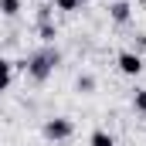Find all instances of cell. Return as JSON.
Masks as SVG:
<instances>
[{"instance_id": "6da1fadb", "label": "cell", "mask_w": 146, "mask_h": 146, "mask_svg": "<svg viewBox=\"0 0 146 146\" xmlns=\"http://www.w3.org/2000/svg\"><path fill=\"white\" fill-rule=\"evenodd\" d=\"M58 65H61V54H58V51L48 44V48H41L37 54H31V61H24L21 68L31 75L34 82H48V78L54 75V68H58Z\"/></svg>"}, {"instance_id": "7a4b0ae2", "label": "cell", "mask_w": 146, "mask_h": 146, "mask_svg": "<svg viewBox=\"0 0 146 146\" xmlns=\"http://www.w3.org/2000/svg\"><path fill=\"white\" fill-rule=\"evenodd\" d=\"M72 133H75V122H72V119H65V115H54V119H48V122H44V136H48V139H54V143L72 139Z\"/></svg>"}, {"instance_id": "3957f363", "label": "cell", "mask_w": 146, "mask_h": 146, "mask_svg": "<svg viewBox=\"0 0 146 146\" xmlns=\"http://www.w3.org/2000/svg\"><path fill=\"white\" fill-rule=\"evenodd\" d=\"M115 65H119V72H122V75L136 78V75L143 72V54H139V51H129V48H126V51H119V54H115Z\"/></svg>"}, {"instance_id": "277c9868", "label": "cell", "mask_w": 146, "mask_h": 146, "mask_svg": "<svg viewBox=\"0 0 146 146\" xmlns=\"http://www.w3.org/2000/svg\"><path fill=\"white\" fill-rule=\"evenodd\" d=\"M109 17L115 21V24H129V17H133V3L129 0H115L109 7Z\"/></svg>"}, {"instance_id": "5b68a950", "label": "cell", "mask_w": 146, "mask_h": 146, "mask_svg": "<svg viewBox=\"0 0 146 146\" xmlns=\"http://www.w3.org/2000/svg\"><path fill=\"white\" fill-rule=\"evenodd\" d=\"M10 82H14V61H7V58L0 54V92H7Z\"/></svg>"}, {"instance_id": "8992f818", "label": "cell", "mask_w": 146, "mask_h": 146, "mask_svg": "<svg viewBox=\"0 0 146 146\" xmlns=\"http://www.w3.org/2000/svg\"><path fill=\"white\" fill-rule=\"evenodd\" d=\"M88 146H115V139H112L106 129H95V133L88 136Z\"/></svg>"}, {"instance_id": "52a82bcc", "label": "cell", "mask_w": 146, "mask_h": 146, "mask_svg": "<svg viewBox=\"0 0 146 146\" xmlns=\"http://www.w3.org/2000/svg\"><path fill=\"white\" fill-rule=\"evenodd\" d=\"M37 34H41V41H44V44H51V41L58 37V27H54L51 21H44V24H37Z\"/></svg>"}, {"instance_id": "ba28073f", "label": "cell", "mask_w": 146, "mask_h": 146, "mask_svg": "<svg viewBox=\"0 0 146 146\" xmlns=\"http://www.w3.org/2000/svg\"><path fill=\"white\" fill-rule=\"evenodd\" d=\"M75 88H78L82 95H92V92H95V78H92V75H78V82H75Z\"/></svg>"}, {"instance_id": "9c48e42d", "label": "cell", "mask_w": 146, "mask_h": 146, "mask_svg": "<svg viewBox=\"0 0 146 146\" xmlns=\"http://www.w3.org/2000/svg\"><path fill=\"white\" fill-rule=\"evenodd\" d=\"M0 14L3 17H17L21 14V0H0Z\"/></svg>"}, {"instance_id": "30bf717a", "label": "cell", "mask_w": 146, "mask_h": 146, "mask_svg": "<svg viewBox=\"0 0 146 146\" xmlns=\"http://www.w3.org/2000/svg\"><path fill=\"white\" fill-rule=\"evenodd\" d=\"M54 10H61V14H75V10H82V3H78V0H54Z\"/></svg>"}, {"instance_id": "8fae6325", "label": "cell", "mask_w": 146, "mask_h": 146, "mask_svg": "<svg viewBox=\"0 0 146 146\" xmlns=\"http://www.w3.org/2000/svg\"><path fill=\"white\" fill-rule=\"evenodd\" d=\"M133 109L146 112V88H136V92H133Z\"/></svg>"}, {"instance_id": "7c38bea8", "label": "cell", "mask_w": 146, "mask_h": 146, "mask_svg": "<svg viewBox=\"0 0 146 146\" xmlns=\"http://www.w3.org/2000/svg\"><path fill=\"white\" fill-rule=\"evenodd\" d=\"M143 126H146V112H143Z\"/></svg>"}, {"instance_id": "4fadbf2b", "label": "cell", "mask_w": 146, "mask_h": 146, "mask_svg": "<svg viewBox=\"0 0 146 146\" xmlns=\"http://www.w3.org/2000/svg\"><path fill=\"white\" fill-rule=\"evenodd\" d=\"M78 3H88V0H78Z\"/></svg>"}]
</instances>
